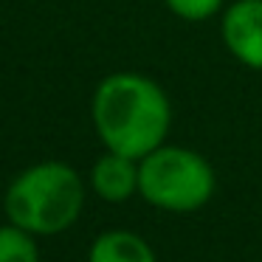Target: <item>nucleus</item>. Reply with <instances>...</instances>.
Returning a JSON list of instances; mask_svg holds the SVG:
<instances>
[{
    "label": "nucleus",
    "mask_w": 262,
    "mask_h": 262,
    "mask_svg": "<svg viewBox=\"0 0 262 262\" xmlns=\"http://www.w3.org/2000/svg\"><path fill=\"white\" fill-rule=\"evenodd\" d=\"M91 119L104 149L141 161L166 144L172 130V102L164 85L152 76L116 71L93 91Z\"/></svg>",
    "instance_id": "f257e3e1"
},
{
    "label": "nucleus",
    "mask_w": 262,
    "mask_h": 262,
    "mask_svg": "<svg viewBox=\"0 0 262 262\" xmlns=\"http://www.w3.org/2000/svg\"><path fill=\"white\" fill-rule=\"evenodd\" d=\"M85 209V181L65 161H40L23 169L6 189V220L34 237L62 234Z\"/></svg>",
    "instance_id": "f03ea898"
},
{
    "label": "nucleus",
    "mask_w": 262,
    "mask_h": 262,
    "mask_svg": "<svg viewBox=\"0 0 262 262\" xmlns=\"http://www.w3.org/2000/svg\"><path fill=\"white\" fill-rule=\"evenodd\" d=\"M214 166L192 147L161 144L138 161V194L152 209L192 214L214 198Z\"/></svg>",
    "instance_id": "7ed1b4c3"
},
{
    "label": "nucleus",
    "mask_w": 262,
    "mask_h": 262,
    "mask_svg": "<svg viewBox=\"0 0 262 262\" xmlns=\"http://www.w3.org/2000/svg\"><path fill=\"white\" fill-rule=\"evenodd\" d=\"M220 40L239 65L262 71V0H231L220 14Z\"/></svg>",
    "instance_id": "20e7f679"
},
{
    "label": "nucleus",
    "mask_w": 262,
    "mask_h": 262,
    "mask_svg": "<svg viewBox=\"0 0 262 262\" xmlns=\"http://www.w3.org/2000/svg\"><path fill=\"white\" fill-rule=\"evenodd\" d=\"M91 189L104 203H124L138 194V161L121 152L99 155L91 166Z\"/></svg>",
    "instance_id": "39448f33"
},
{
    "label": "nucleus",
    "mask_w": 262,
    "mask_h": 262,
    "mask_svg": "<svg viewBox=\"0 0 262 262\" xmlns=\"http://www.w3.org/2000/svg\"><path fill=\"white\" fill-rule=\"evenodd\" d=\"M88 262H158L155 251L141 234L113 228V231L99 234L91 243Z\"/></svg>",
    "instance_id": "423d86ee"
},
{
    "label": "nucleus",
    "mask_w": 262,
    "mask_h": 262,
    "mask_svg": "<svg viewBox=\"0 0 262 262\" xmlns=\"http://www.w3.org/2000/svg\"><path fill=\"white\" fill-rule=\"evenodd\" d=\"M0 262H40L37 237L14 223L0 226Z\"/></svg>",
    "instance_id": "0eeeda50"
},
{
    "label": "nucleus",
    "mask_w": 262,
    "mask_h": 262,
    "mask_svg": "<svg viewBox=\"0 0 262 262\" xmlns=\"http://www.w3.org/2000/svg\"><path fill=\"white\" fill-rule=\"evenodd\" d=\"M164 6L186 23H206L211 17H220L226 9V0H164Z\"/></svg>",
    "instance_id": "6e6552de"
}]
</instances>
